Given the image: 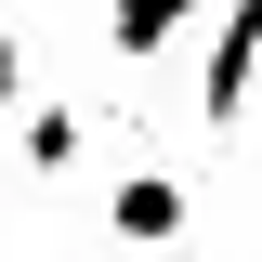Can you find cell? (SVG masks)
Returning a JSON list of instances; mask_svg holds the SVG:
<instances>
[{
    "label": "cell",
    "instance_id": "cell-1",
    "mask_svg": "<svg viewBox=\"0 0 262 262\" xmlns=\"http://www.w3.org/2000/svg\"><path fill=\"white\" fill-rule=\"evenodd\" d=\"M249 92H262V0H223V27H210V79H196V118L236 131Z\"/></svg>",
    "mask_w": 262,
    "mask_h": 262
},
{
    "label": "cell",
    "instance_id": "cell-2",
    "mask_svg": "<svg viewBox=\"0 0 262 262\" xmlns=\"http://www.w3.org/2000/svg\"><path fill=\"white\" fill-rule=\"evenodd\" d=\"M105 223H118L131 249H170V236L196 223V196L170 184V170H131V184H105Z\"/></svg>",
    "mask_w": 262,
    "mask_h": 262
},
{
    "label": "cell",
    "instance_id": "cell-3",
    "mask_svg": "<svg viewBox=\"0 0 262 262\" xmlns=\"http://www.w3.org/2000/svg\"><path fill=\"white\" fill-rule=\"evenodd\" d=\"M184 27H210V0H105V53L118 66H158Z\"/></svg>",
    "mask_w": 262,
    "mask_h": 262
},
{
    "label": "cell",
    "instance_id": "cell-4",
    "mask_svg": "<svg viewBox=\"0 0 262 262\" xmlns=\"http://www.w3.org/2000/svg\"><path fill=\"white\" fill-rule=\"evenodd\" d=\"M13 144H27V170L53 184V170H79V144H92V118H79V105H27V131H13Z\"/></svg>",
    "mask_w": 262,
    "mask_h": 262
},
{
    "label": "cell",
    "instance_id": "cell-5",
    "mask_svg": "<svg viewBox=\"0 0 262 262\" xmlns=\"http://www.w3.org/2000/svg\"><path fill=\"white\" fill-rule=\"evenodd\" d=\"M27 105V53H13V27H0V118Z\"/></svg>",
    "mask_w": 262,
    "mask_h": 262
}]
</instances>
